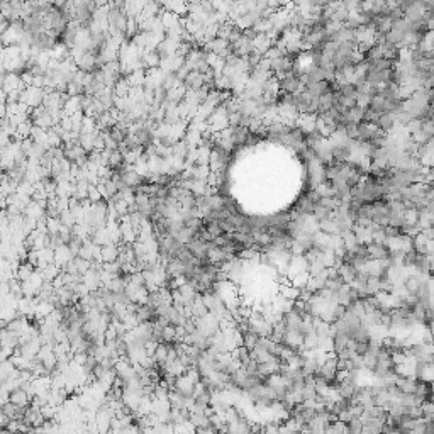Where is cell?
<instances>
[{"mask_svg":"<svg viewBox=\"0 0 434 434\" xmlns=\"http://www.w3.org/2000/svg\"><path fill=\"white\" fill-rule=\"evenodd\" d=\"M48 92H49L48 88L28 85L21 92V103H24V105L29 107V109L41 107L44 103V99H46V95H48Z\"/></svg>","mask_w":434,"mask_h":434,"instance_id":"obj_1","label":"cell"},{"mask_svg":"<svg viewBox=\"0 0 434 434\" xmlns=\"http://www.w3.org/2000/svg\"><path fill=\"white\" fill-rule=\"evenodd\" d=\"M278 85H280V92H285V94L295 95V94H299V92H302V88H304V82H302L300 78H297L295 75L289 73V75L278 78Z\"/></svg>","mask_w":434,"mask_h":434,"instance_id":"obj_2","label":"cell"},{"mask_svg":"<svg viewBox=\"0 0 434 434\" xmlns=\"http://www.w3.org/2000/svg\"><path fill=\"white\" fill-rule=\"evenodd\" d=\"M392 248L387 243H370L368 244V256L373 261H389Z\"/></svg>","mask_w":434,"mask_h":434,"instance_id":"obj_3","label":"cell"},{"mask_svg":"<svg viewBox=\"0 0 434 434\" xmlns=\"http://www.w3.org/2000/svg\"><path fill=\"white\" fill-rule=\"evenodd\" d=\"M375 126L385 134H392V133H395V129H397V128H401V124L397 122V117H395L394 114H385V116H380L378 122H376Z\"/></svg>","mask_w":434,"mask_h":434,"instance_id":"obj_4","label":"cell"},{"mask_svg":"<svg viewBox=\"0 0 434 434\" xmlns=\"http://www.w3.org/2000/svg\"><path fill=\"white\" fill-rule=\"evenodd\" d=\"M36 271H37V268L34 267L33 263H29L28 260L21 261V263H19V267H17V270H15V278H19L22 283H24V282H28V280L33 278V276L36 275Z\"/></svg>","mask_w":434,"mask_h":434,"instance_id":"obj_5","label":"cell"},{"mask_svg":"<svg viewBox=\"0 0 434 434\" xmlns=\"http://www.w3.org/2000/svg\"><path fill=\"white\" fill-rule=\"evenodd\" d=\"M258 341H260V336H256L255 333L248 331L243 334V346L248 349V351H255V348L258 346Z\"/></svg>","mask_w":434,"mask_h":434,"instance_id":"obj_6","label":"cell"},{"mask_svg":"<svg viewBox=\"0 0 434 434\" xmlns=\"http://www.w3.org/2000/svg\"><path fill=\"white\" fill-rule=\"evenodd\" d=\"M422 417H424L426 421H433L434 419V404L431 401L428 402H422Z\"/></svg>","mask_w":434,"mask_h":434,"instance_id":"obj_7","label":"cell"}]
</instances>
